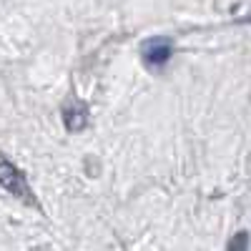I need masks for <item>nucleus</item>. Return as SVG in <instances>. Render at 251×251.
I'll return each instance as SVG.
<instances>
[{"instance_id": "7ed1b4c3", "label": "nucleus", "mask_w": 251, "mask_h": 251, "mask_svg": "<svg viewBox=\"0 0 251 251\" xmlns=\"http://www.w3.org/2000/svg\"><path fill=\"white\" fill-rule=\"evenodd\" d=\"M88 118H91V116H88V108H86V103H80V100H73V103H68V106L63 108V121H66L68 131L86 128Z\"/></svg>"}, {"instance_id": "f257e3e1", "label": "nucleus", "mask_w": 251, "mask_h": 251, "mask_svg": "<svg viewBox=\"0 0 251 251\" xmlns=\"http://www.w3.org/2000/svg\"><path fill=\"white\" fill-rule=\"evenodd\" d=\"M171 53H174V43L166 35H153L141 43V60L149 71H161L171 60Z\"/></svg>"}, {"instance_id": "f03ea898", "label": "nucleus", "mask_w": 251, "mask_h": 251, "mask_svg": "<svg viewBox=\"0 0 251 251\" xmlns=\"http://www.w3.org/2000/svg\"><path fill=\"white\" fill-rule=\"evenodd\" d=\"M0 181H3V188H5V191L13 194L15 199L25 201V203H35V199H33V194H30V186H28L25 176L20 174L8 158H3V163H0Z\"/></svg>"}]
</instances>
